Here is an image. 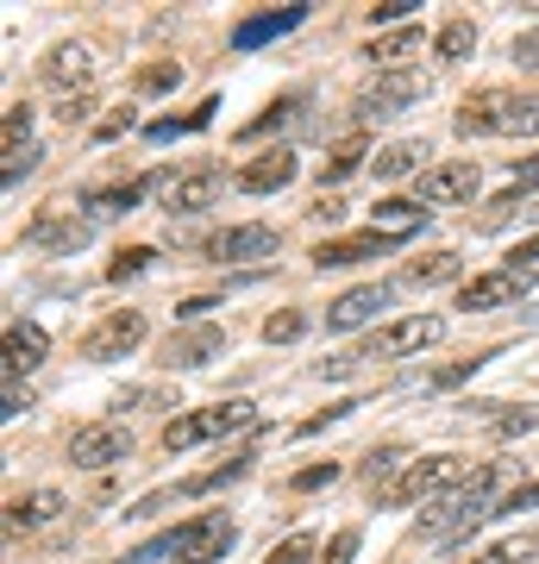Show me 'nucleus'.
I'll list each match as a JSON object with an SVG mask.
<instances>
[{
    "label": "nucleus",
    "mask_w": 539,
    "mask_h": 564,
    "mask_svg": "<svg viewBox=\"0 0 539 564\" xmlns=\"http://www.w3.org/2000/svg\"><path fill=\"white\" fill-rule=\"evenodd\" d=\"M233 540H239V527H233V514H195V521H182V527H170V533H158V540H144L139 552H132V564H158V558H170V564H214V558H226L233 552Z\"/></svg>",
    "instance_id": "nucleus-1"
},
{
    "label": "nucleus",
    "mask_w": 539,
    "mask_h": 564,
    "mask_svg": "<svg viewBox=\"0 0 539 564\" xmlns=\"http://www.w3.org/2000/svg\"><path fill=\"white\" fill-rule=\"evenodd\" d=\"M502 477H508L502 464H477V470H471V484H459L440 508H433V514H427V521H420V533H427V540H452L459 527L496 521V508L508 502V496H502Z\"/></svg>",
    "instance_id": "nucleus-2"
},
{
    "label": "nucleus",
    "mask_w": 539,
    "mask_h": 564,
    "mask_svg": "<svg viewBox=\"0 0 539 564\" xmlns=\"http://www.w3.org/2000/svg\"><path fill=\"white\" fill-rule=\"evenodd\" d=\"M459 132H502V139H533L539 132V95H508V88H483L459 107Z\"/></svg>",
    "instance_id": "nucleus-3"
},
{
    "label": "nucleus",
    "mask_w": 539,
    "mask_h": 564,
    "mask_svg": "<svg viewBox=\"0 0 539 564\" xmlns=\"http://www.w3.org/2000/svg\"><path fill=\"white\" fill-rule=\"evenodd\" d=\"M459 484H471V464L464 458H414L401 470L396 484L382 489V502L389 508H414V502H445Z\"/></svg>",
    "instance_id": "nucleus-4"
},
{
    "label": "nucleus",
    "mask_w": 539,
    "mask_h": 564,
    "mask_svg": "<svg viewBox=\"0 0 539 564\" xmlns=\"http://www.w3.org/2000/svg\"><path fill=\"white\" fill-rule=\"evenodd\" d=\"M258 414H251V402H214V408H188V414H176V421L163 426V445L170 452H195V445L207 440H226V433H239V426H251Z\"/></svg>",
    "instance_id": "nucleus-5"
},
{
    "label": "nucleus",
    "mask_w": 539,
    "mask_h": 564,
    "mask_svg": "<svg viewBox=\"0 0 539 564\" xmlns=\"http://www.w3.org/2000/svg\"><path fill=\"white\" fill-rule=\"evenodd\" d=\"M440 333H445L440 314H408V321H389L382 333H370V345L358 351V364H370V358H414V351H427Z\"/></svg>",
    "instance_id": "nucleus-6"
},
{
    "label": "nucleus",
    "mask_w": 539,
    "mask_h": 564,
    "mask_svg": "<svg viewBox=\"0 0 539 564\" xmlns=\"http://www.w3.org/2000/svg\"><path fill=\"white\" fill-rule=\"evenodd\" d=\"M427 95V76L420 69H377V82L358 88V120H382V113H401Z\"/></svg>",
    "instance_id": "nucleus-7"
},
{
    "label": "nucleus",
    "mask_w": 539,
    "mask_h": 564,
    "mask_svg": "<svg viewBox=\"0 0 539 564\" xmlns=\"http://www.w3.org/2000/svg\"><path fill=\"white\" fill-rule=\"evenodd\" d=\"M126 452H132V433L120 421H95V426H76L69 433V464H82V470H107Z\"/></svg>",
    "instance_id": "nucleus-8"
},
{
    "label": "nucleus",
    "mask_w": 539,
    "mask_h": 564,
    "mask_svg": "<svg viewBox=\"0 0 539 564\" xmlns=\"http://www.w3.org/2000/svg\"><path fill=\"white\" fill-rule=\"evenodd\" d=\"M139 345H144V314L139 307H120V314H107V321L82 339V358L114 364V358H126V351H139Z\"/></svg>",
    "instance_id": "nucleus-9"
},
{
    "label": "nucleus",
    "mask_w": 539,
    "mask_h": 564,
    "mask_svg": "<svg viewBox=\"0 0 539 564\" xmlns=\"http://www.w3.org/2000/svg\"><path fill=\"white\" fill-rule=\"evenodd\" d=\"M527 270H508V263H502V270H483V276H471L459 289V307L464 314H489V307H508V302H520V295H527Z\"/></svg>",
    "instance_id": "nucleus-10"
},
{
    "label": "nucleus",
    "mask_w": 539,
    "mask_h": 564,
    "mask_svg": "<svg viewBox=\"0 0 539 564\" xmlns=\"http://www.w3.org/2000/svg\"><path fill=\"white\" fill-rule=\"evenodd\" d=\"M226 188V170H214V163H195V170H182V176H170V188H163V207L170 214H201V207H214Z\"/></svg>",
    "instance_id": "nucleus-11"
},
{
    "label": "nucleus",
    "mask_w": 539,
    "mask_h": 564,
    "mask_svg": "<svg viewBox=\"0 0 539 564\" xmlns=\"http://www.w3.org/2000/svg\"><path fill=\"white\" fill-rule=\"evenodd\" d=\"M483 188V170L471 158H459V163H433L427 176H420V195L433 207H459V202H471Z\"/></svg>",
    "instance_id": "nucleus-12"
},
{
    "label": "nucleus",
    "mask_w": 539,
    "mask_h": 564,
    "mask_svg": "<svg viewBox=\"0 0 539 564\" xmlns=\"http://www.w3.org/2000/svg\"><path fill=\"white\" fill-rule=\"evenodd\" d=\"M25 245H39V251H63V258H76L82 245H88V226L76 214H63V207H44L39 220L25 226Z\"/></svg>",
    "instance_id": "nucleus-13"
},
{
    "label": "nucleus",
    "mask_w": 539,
    "mask_h": 564,
    "mask_svg": "<svg viewBox=\"0 0 539 564\" xmlns=\"http://www.w3.org/2000/svg\"><path fill=\"white\" fill-rule=\"evenodd\" d=\"M377 307H389V282H358L326 307V333H352V326L377 321Z\"/></svg>",
    "instance_id": "nucleus-14"
},
{
    "label": "nucleus",
    "mask_w": 539,
    "mask_h": 564,
    "mask_svg": "<svg viewBox=\"0 0 539 564\" xmlns=\"http://www.w3.org/2000/svg\"><path fill=\"white\" fill-rule=\"evenodd\" d=\"M277 251V226H226L207 239V258L214 263H239V258H270Z\"/></svg>",
    "instance_id": "nucleus-15"
},
{
    "label": "nucleus",
    "mask_w": 539,
    "mask_h": 564,
    "mask_svg": "<svg viewBox=\"0 0 539 564\" xmlns=\"http://www.w3.org/2000/svg\"><path fill=\"white\" fill-rule=\"evenodd\" d=\"M295 170H301L295 151H282V144H277V151H263V158L245 163L233 182H239L245 195H277V188H289V182H295Z\"/></svg>",
    "instance_id": "nucleus-16"
},
{
    "label": "nucleus",
    "mask_w": 539,
    "mask_h": 564,
    "mask_svg": "<svg viewBox=\"0 0 539 564\" xmlns=\"http://www.w3.org/2000/svg\"><path fill=\"white\" fill-rule=\"evenodd\" d=\"M44 351H51V339H44L39 321H7V377L20 383L25 370H39Z\"/></svg>",
    "instance_id": "nucleus-17"
},
{
    "label": "nucleus",
    "mask_w": 539,
    "mask_h": 564,
    "mask_svg": "<svg viewBox=\"0 0 539 564\" xmlns=\"http://www.w3.org/2000/svg\"><path fill=\"white\" fill-rule=\"evenodd\" d=\"M396 239H382V232H352V239H326L314 251V270H352L364 258H382Z\"/></svg>",
    "instance_id": "nucleus-18"
},
{
    "label": "nucleus",
    "mask_w": 539,
    "mask_h": 564,
    "mask_svg": "<svg viewBox=\"0 0 539 564\" xmlns=\"http://www.w3.org/2000/svg\"><path fill=\"white\" fill-rule=\"evenodd\" d=\"M301 20H308V0H295V7H277V13H258V20H245L239 32H233V51H258V44L282 39V32H295Z\"/></svg>",
    "instance_id": "nucleus-19"
},
{
    "label": "nucleus",
    "mask_w": 539,
    "mask_h": 564,
    "mask_svg": "<svg viewBox=\"0 0 539 564\" xmlns=\"http://www.w3.org/2000/svg\"><path fill=\"white\" fill-rule=\"evenodd\" d=\"M63 514V496L57 489H32L20 502H7V533H32V527H51Z\"/></svg>",
    "instance_id": "nucleus-20"
},
{
    "label": "nucleus",
    "mask_w": 539,
    "mask_h": 564,
    "mask_svg": "<svg viewBox=\"0 0 539 564\" xmlns=\"http://www.w3.org/2000/svg\"><path fill=\"white\" fill-rule=\"evenodd\" d=\"M220 345H226L220 326H201V333H176V339H170V351H163V364H170V370H195V364H207L214 351H220Z\"/></svg>",
    "instance_id": "nucleus-21"
},
{
    "label": "nucleus",
    "mask_w": 539,
    "mask_h": 564,
    "mask_svg": "<svg viewBox=\"0 0 539 564\" xmlns=\"http://www.w3.org/2000/svg\"><path fill=\"white\" fill-rule=\"evenodd\" d=\"M427 214H433V207H420V202H377L370 207V232H382V239H408V232L427 226Z\"/></svg>",
    "instance_id": "nucleus-22"
},
{
    "label": "nucleus",
    "mask_w": 539,
    "mask_h": 564,
    "mask_svg": "<svg viewBox=\"0 0 539 564\" xmlns=\"http://www.w3.org/2000/svg\"><path fill=\"white\" fill-rule=\"evenodd\" d=\"M245 470H251V458H226V464H214V470H201V477H188V484H176L170 496H151V502H144L139 514H151V508H163V502H176V496H207V489L233 484V477H245Z\"/></svg>",
    "instance_id": "nucleus-23"
},
{
    "label": "nucleus",
    "mask_w": 539,
    "mask_h": 564,
    "mask_svg": "<svg viewBox=\"0 0 539 564\" xmlns=\"http://www.w3.org/2000/svg\"><path fill=\"white\" fill-rule=\"evenodd\" d=\"M95 76V57H88V44H57V51H51V57H44V82H51V88H69V82H88Z\"/></svg>",
    "instance_id": "nucleus-24"
},
{
    "label": "nucleus",
    "mask_w": 539,
    "mask_h": 564,
    "mask_svg": "<svg viewBox=\"0 0 539 564\" xmlns=\"http://www.w3.org/2000/svg\"><path fill=\"white\" fill-rule=\"evenodd\" d=\"M533 552H539V533H515V540L483 545L477 558H445V564H520V558H533Z\"/></svg>",
    "instance_id": "nucleus-25"
},
{
    "label": "nucleus",
    "mask_w": 539,
    "mask_h": 564,
    "mask_svg": "<svg viewBox=\"0 0 539 564\" xmlns=\"http://www.w3.org/2000/svg\"><path fill=\"white\" fill-rule=\"evenodd\" d=\"M420 158H427V144H414V139H401V144H382V151H377V176H382V182H396V176H414V170H420Z\"/></svg>",
    "instance_id": "nucleus-26"
},
{
    "label": "nucleus",
    "mask_w": 539,
    "mask_h": 564,
    "mask_svg": "<svg viewBox=\"0 0 539 564\" xmlns=\"http://www.w3.org/2000/svg\"><path fill=\"white\" fill-rule=\"evenodd\" d=\"M408 282H414V289H440V282H459V258H452V251L414 258V263H408Z\"/></svg>",
    "instance_id": "nucleus-27"
},
{
    "label": "nucleus",
    "mask_w": 539,
    "mask_h": 564,
    "mask_svg": "<svg viewBox=\"0 0 539 564\" xmlns=\"http://www.w3.org/2000/svg\"><path fill=\"white\" fill-rule=\"evenodd\" d=\"M408 464H414V458H408L401 445H377V452L364 458V484H382V477H401Z\"/></svg>",
    "instance_id": "nucleus-28"
},
{
    "label": "nucleus",
    "mask_w": 539,
    "mask_h": 564,
    "mask_svg": "<svg viewBox=\"0 0 539 564\" xmlns=\"http://www.w3.org/2000/svg\"><path fill=\"white\" fill-rule=\"evenodd\" d=\"M364 158H370V144H364V139H345L339 151L326 158V170H320V182H345V176H352V170H358Z\"/></svg>",
    "instance_id": "nucleus-29"
},
{
    "label": "nucleus",
    "mask_w": 539,
    "mask_h": 564,
    "mask_svg": "<svg viewBox=\"0 0 539 564\" xmlns=\"http://www.w3.org/2000/svg\"><path fill=\"white\" fill-rule=\"evenodd\" d=\"M301 333H308V314H295V307H282V314L263 321V339H270V345H295Z\"/></svg>",
    "instance_id": "nucleus-30"
},
{
    "label": "nucleus",
    "mask_w": 539,
    "mask_h": 564,
    "mask_svg": "<svg viewBox=\"0 0 539 564\" xmlns=\"http://www.w3.org/2000/svg\"><path fill=\"white\" fill-rule=\"evenodd\" d=\"M414 44H420V25H401V32H389V39L370 44V63H396V57H408Z\"/></svg>",
    "instance_id": "nucleus-31"
},
{
    "label": "nucleus",
    "mask_w": 539,
    "mask_h": 564,
    "mask_svg": "<svg viewBox=\"0 0 539 564\" xmlns=\"http://www.w3.org/2000/svg\"><path fill=\"white\" fill-rule=\"evenodd\" d=\"M471 44H477V25H471V20H452V25L440 32V57H445V63H459Z\"/></svg>",
    "instance_id": "nucleus-32"
},
{
    "label": "nucleus",
    "mask_w": 539,
    "mask_h": 564,
    "mask_svg": "<svg viewBox=\"0 0 539 564\" xmlns=\"http://www.w3.org/2000/svg\"><path fill=\"white\" fill-rule=\"evenodd\" d=\"M176 82H182V63H144L139 95H163V88H176Z\"/></svg>",
    "instance_id": "nucleus-33"
},
{
    "label": "nucleus",
    "mask_w": 539,
    "mask_h": 564,
    "mask_svg": "<svg viewBox=\"0 0 539 564\" xmlns=\"http://www.w3.org/2000/svg\"><path fill=\"white\" fill-rule=\"evenodd\" d=\"M139 195H144V182H126V188H107V195H95V214H126V207H139Z\"/></svg>",
    "instance_id": "nucleus-34"
},
{
    "label": "nucleus",
    "mask_w": 539,
    "mask_h": 564,
    "mask_svg": "<svg viewBox=\"0 0 539 564\" xmlns=\"http://www.w3.org/2000/svg\"><path fill=\"white\" fill-rule=\"evenodd\" d=\"M32 132V107H7V126H0V139H7V158H20V139Z\"/></svg>",
    "instance_id": "nucleus-35"
},
{
    "label": "nucleus",
    "mask_w": 539,
    "mask_h": 564,
    "mask_svg": "<svg viewBox=\"0 0 539 564\" xmlns=\"http://www.w3.org/2000/svg\"><path fill=\"white\" fill-rule=\"evenodd\" d=\"M308 552H314V540H308V533H289V540H282L263 564H308Z\"/></svg>",
    "instance_id": "nucleus-36"
},
{
    "label": "nucleus",
    "mask_w": 539,
    "mask_h": 564,
    "mask_svg": "<svg viewBox=\"0 0 539 564\" xmlns=\"http://www.w3.org/2000/svg\"><path fill=\"white\" fill-rule=\"evenodd\" d=\"M326 484H339V464H308V470H295L301 496H308V489H326Z\"/></svg>",
    "instance_id": "nucleus-37"
},
{
    "label": "nucleus",
    "mask_w": 539,
    "mask_h": 564,
    "mask_svg": "<svg viewBox=\"0 0 539 564\" xmlns=\"http://www.w3.org/2000/svg\"><path fill=\"white\" fill-rule=\"evenodd\" d=\"M282 120H295V101H277V113H258V120L245 126V139H263V132H277Z\"/></svg>",
    "instance_id": "nucleus-38"
},
{
    "label": "nucleus",
    "mask_w": 539,
    "mask_h": 564,
    "mask_svg": "<svg viewBox=\"0 0 539 564\" xmlns=\"http://www.w3.org/2000/svg\"><path fill=\"white\" fill-rule=\"evenodd\" d=\"M345 414H352V402H345V408H326V414H308V421H301L295 433H301V440H314V433H326V426L345 421Z\"/></svg>",
    "instance_id": "nucleus-39"
},
{
    "label": "nucleus",
    "mask_w": 539,
    "mask_h": 564,
    "mask_svg": "<svg viewBox=\"0 0 539 564\" xmlns=\"http://www.w3.org/2000/svg\"><path fill=\"white\" fill-rule=\"evenodd\" d=\"M144 263H151V251H126L120 263H107V282H126V276H139Z\"/></svg>",
    "instance_id": "nucleus-40"
},
{
    "label": "nucleus",
    "mask_w": 539,
    "mask_h": 564,
    "mask_svg": "<svg viewBox=\"0 0 539 564\" xmlns=\"http://www.w3.org/2000/svg\"><path fill=\"white\" fill-rule=\"evenodd\" d=\"M483 358H459V364H445V370H433V389H452V383H464L471 370H477Z\"/></svg>",
    "instance_id": "nucleus-41"
},
{
    "label": "nucleus",
    "mask_w": 539,
    "mask_h": 564,
    "mask_svg": "<svg viewBox=\"0 0 539 564\" xmlns=\"http://www.w3.org/2000/svg\"><path fill=\"white\" fill-rule=\"evenodd\" d=\"M489 426H496V433H527V426H539V414L533 408H520V414H489Z\"/></svg>",
    "instance_id": "nucleus-42"
},
{
    "label": "nucleus",
    "mask_w": 539,
    "mask_h": 564,
    "mask_svg": "<svg viewBox=\"0 0 539 564\" xmlns=\"http://www.w3.org/2000/svg\"><path fill=\"white\" fill-rule=\"evenodd\" d=\"M420 0H382V7H370V25H389V20H408Z\"/></svg>",
    "instance_id": "nucleus-43"
},
{
    "label": "nucleus",
    "mask_w": 539,
    "mask_h": 564,
    "mask_svg": "<svg viewBox=\"0 0 539 564\" xmlns=\"http://www.w3.org/2000/svg\"><path fill=\"white\" fill-rule=\"evenodd\" d=\"M515 63H520V69H539V25L515 39Z\"/></svg>",
    "instance_id": "nucleus-44"
},
{
    "label": "nucleus",
    "mask_w": 539,
    "mask_h": 564,
    "mask_svg": "<svg viewBox=\"0 0 539 564\" xmlns=\"http://www.w3.org/2000/svg\"><path fill=\"white\" fill-rule=\"evenodd\" d=\"M352 552H358V533L345 527V533H333V545H326V558H320V564H345Z\"/></svg>",
    "instance_id": "nucleus-45"
},
{
    "label": "nucleus",
    "mask_w": 539,
    "mask_h": 564,
    "mask_svg": "<svg viewBox=\"0 0 539 564\" xmlns=\"http://www.w3.org/2000/svg\"><path fill=\"white\" fill-rule=\"evenodd\" d=\"M533 263H539V232L527 245H515V251H508V270H527V276H533Z\"/></svg>",
    "instance_id": "nucleus-46"
},
{
    "label": "nucleus",
    "mask_w": 539,
    "mask_h": 564,
    "mask_svg": "<svg viewBox=\"0 0 539 564\" xmlns=\"http://www.w3.org/2000/svg\"><path fill=\"white\" fill-rule=\"evenodd\" d=\"M533 502H539V484H527V489H515V496H508L496 514H520V508H533Z\"/></svg>",
    "instance_id": "nucleus-47"
},
{
    "label": "nucleus",
    "mask_w": 539,
    "mask_h": 564,
    "mask_svg": "<svg viewBox=\"0 0 539 564\" xmlns=\"http://www.w3.org/2000/svg\"><path fill=\"white\" fill-rule=\"evenodd\" d=\"M0 414H7V421H20V414H25V395H20V383H13V377H7V408H0Z\"/></svg>",
    "instance_id": "nucleus-48"
},
{
    "label": "nucleus",
    "mask_w": 539,
    "mask_h": 564,
    "mask_svg": "<svg viewBox=\"0 0 539 564\" xmlns=\"http://www.w3.org/2000/svg\"><path fill=\"white\" fill-rule=\"evenodd\" d=\"M515 182H520V188H539V158H520L515 163Z\"/></svg>",
    "instance_id": "nucleus-49"
},
{
    "label": "nucleus",
    "mask_w": 539,
    "mask_h": 564,
    "mask_svg": "<svg viewBox=\"0 0 539 564\" xmlns=\"http://www.w3.org/2000/svg\"><path fill=\"white\" fill-rule=\"evenodd\" d=\"M207 307H220V302H214V295H195V302H182L176 314H182V321H201V314H207Z\"/></svg>",
    "instance_id": "nucleus-50"
}]
</instances>
